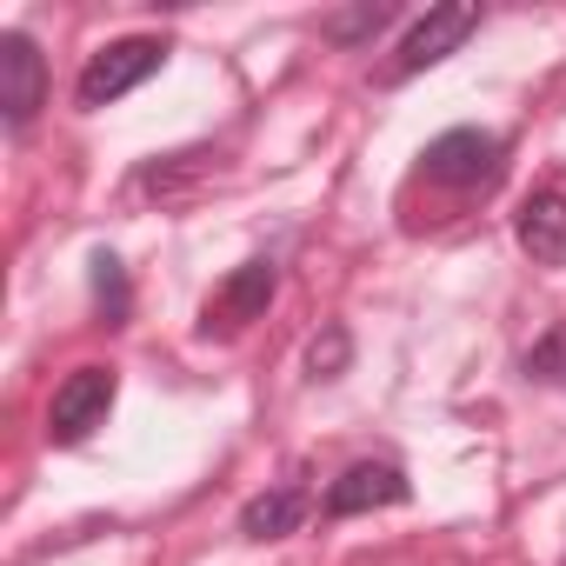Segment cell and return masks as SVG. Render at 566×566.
Returning a JSON list of instances; mask_svg holds the SVG:
<instances>
[{"label": "cell", "instance_id": "cell-14", "mask_svg": "<svg viewBox=\"0 0 566 566\" xmlns=\"http://www.w3.org/2000/svg\"><path fill=\"white\" fill-rule=\"evenodd\" d=\"M559 380H566V374H559Z\"/></svg>", "mask_w": 566, "mask_h": 566}, {"label": "cell", "instance_id": "cell-5", "mask_svg": "<svg viewBox=\"0 0 566 566\" xmlns=\"http://www.w3.org/2000/svg\"><path fill=\"white\" fill-rule=\"evenodd\" d=\"M48 107V61L28 34H0V114L8 127H28Z\"/></svg>", "mask_w": 566, "mask_h": 566}, {"label": "cell", "instance_id": "cell-9", "mask_svg": "<svg viewBox=\"0 0 566 566\" xmlns=\"http://www.w3.org/2000/svg\"><path fill=\"white\" fill-rule=\"evenodd\" d=\"M301 513H307V493L301 486H273V493H260V500L240 506V533L247 539H287L301 526Z\"/></svg>", "mask_w": 566, "mask_h": 566}, {"label": "cell", "instance_id": "cell-12", "mask_svg": "<svg viewBox=\"0 0 566 566\" xmlns=\"http://www.w3.org/2000/svg\"><path fill=\"white\" fill-rule=\"evenodd\" d=\"M347 360H354L347 327H327V334L307 347V374H314V380H340V374H347Z\"/></svg>", "mask_w": 566, "mask_h": 566}, {"label": "cell", "instance_id": "cell-2", "mask_svg": "<svg viewBox=\"0 0 566 566\" xmlns=\"http://www.w3.org/2000/svg\"><path fill=\"white\" fill-rule=\"evenodd\" d=\"M114 394H120L114 367H74V374L54 387V407H48V440H54V447H81V440L107 420Z\"/></svg>", "mask_w": 566, "mask_h": 566}, {"label": "cell", "instance_id": "cell-7", "mask_svg": "<svg viewBox=\"0 0 566 566\" xmlns=\"http://www.w3.org/2000/svg\"><path fill=\"white\" fill-rule=\"evenodd\" d=\"M480 28V8H467V0H453V8H427V21H413V34L400 41V61L394 74H420V67H440L467 34Z\"/></svg>", "mask_w": 566, "mask_h": 566}, {"label": "cell", "instance_id": "cell-8", "mask_svg": "<svg viewBox=\"0 0 566 566\" xmlns=\"http://www.w3.org/2000/svg\"><path fill=\"white\" fill-rule=\"evenodd\" d=\"M520 247L533 253V266H566V180H546L520 200V220H513Z\"/></svg>", "mask_w": 566, "mask_h": 566}, {"label": "cell", "instance_id": "cell-4", "mask_svg": "<svg viewBox=\"0 0 566 566\" xmlns=\"http://www.w3.org/2000/svg\"><path fill=\"white\" fill-rule=\"evenodd\" d=\"M273 287H280V266H273L266 253L247 260V266H233V273L220 280V294L207 301V314H200V334H240V327H253V321L266 314Z\"/></svg>", "mask_w": 566, "mask_h": 566}, {"label": "cell", "instance_id": "cell-6", "mask_svg": "<svg viewBox=\"0 0 566 566\" xmlns=\"http://www.w3.org/2000/svg\"><path fill=\"white\" fill-rule=\"evenodd\" d=\"M407 500H413V480L394 460H354L327 486V513L334 520H354V513H374V506H407Z\"/></svg>", "mask_w": 566, "mask_h": 566}, {"label": "cell", "instance_id": "cell-3", "mask_svg": "<svg viewBox=\"0 0 566 566\" xmlns=\"http://www.w3.org/2000/svg\"><path fill=\"white\" fill-rule=\"evenodd\" d=\"M420 174L427 180H440V187H486L493 174H500V140L486 134V127H447L440 140H427V154H420Z\"/></svg>", "mask_w": 566, "mask_h": 566}, {"label": "cell", "instance_id": "cell-13", "mask_svg": "<svg viewBox=\"0 0 566 566\" xmlns=\"http://www.w3.org/2000/svg\"><path fill=\"white\" fill-rule=\"evenodd\" d=\"M566 374V327H553L533 354H526V380H559Z\"/></svg>", "mask_w": 566, "mask_h": 566}, {"label": "cell", "instance_id": "cell-10", "mask_svg": "<svg viewBox=\"0 0 566 566\" xmlns=\"http://www.w3.org/2000/svg\"><path fill=\"white\" fill-rule=\"evenodd\" d=\"M400 21V8L394 0H360V8H340V14H327L321 21V34L334 41V48H360V41H374L380 28H394Z\"/></svg>", "mask_w": 566, "mask_h": 566}, {"label": "cell", "instance_id": "cell-1", "mask_svg": "<svg viewBox=\"0 0 566 566\" xmlns=\"http://www.w3.org/2000/svg\"><path fill=\"white\" fill-rule=\"evenodd\" d=\"M167 67V41H154V34H127V41H107L87 67H81V81H74V101L81 107H114L120 94H134L140 81H154Z\"/></svg>", "mask_w": 566, "mask_h": 566}, {"label": "cell", "instance_id": "cell-11", "mask_svg": "<svg viewBox=\"0 0 566 566\" xmlns=\"http://www.w3.org/2000/svg\"><path fill=\"white\" fill-rule=\"evenodd\" d=\"M94 307H101V321H107V327H120V321H127V273H120V260H114V253H94Z\"/></svg>", "mask_w": 566, "mask_h": 566}]
</instances>
